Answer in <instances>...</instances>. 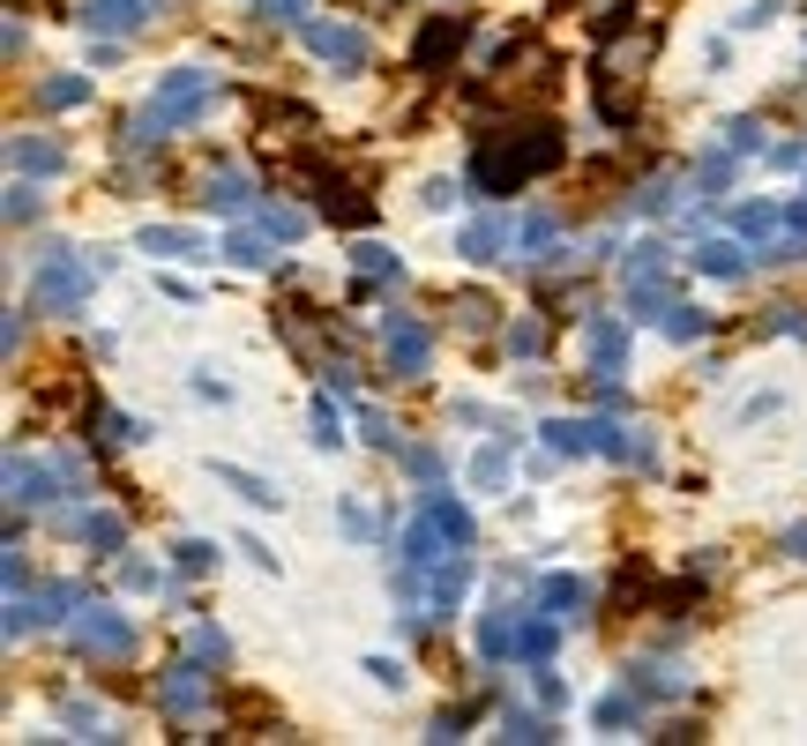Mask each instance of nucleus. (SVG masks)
<instances>
[{
  "label": "nucleus",
  "mask_w": 807,
  "mask_h": 746,
  "mask_svg": "<svg viewBox=\"0 0 807 746\" xmlns=\"http://www.w3.org/2000/svg\"><path fill=\"white\" fill-rule=\"evenodd\" d=\"M561 157H568V143H561V127H508V143H479V157H471V187L479 195H516V187H531L538 173H554Z\"/></svg>",
  "instance_id": "nucleus-1"
},
{
  "label": "nucleus",
  "mask_w": 807,
  "mask_h": 746,
  "mask_svg": "<svg viewBox=\"0 0 807 746\" xmlns=\"http://www.w3.org/2000/svg\"><path fill=\"white\" fill-rule=\"evenodd\" d=\"M210 90H217V82H210L202 68H173V75L150 90V105H143V120H135V135H127V143H165V135H179L187 120H202Z\"/></svg>",
  "instance_id": "nucleus-2"
},
{
  "label": "nucleus",
  "mask_w": 807,
  "mask_h": 746,
  "mask_svg": "<svg viewBox=\"0 0 807 746\" xmlns=\"http://www.w3.org/2000/svg\"><path fill=\"white\" fill-rule=\"evenodd\" d=\"M90 284H98V269H90V262H82V254H46V262H38V284H30V306H38V314H76L82 298H90Z\"/></svg>",
  "instance_id": "nucleus-3"
},
{
  "label": "nucleus",
  "mask_w": 807,
  "mask_h": 746,
  "mask_svg": "<svg viewBox=\"0 0 807 746\" xmlns=\"http://www.w3.org/2000/svg\"><path fill=\"white\" fill-rule=\"evenodd\" d=\"M76 649L90 665H127V657H135V627H127L113 605H82L76 612Z\"/></svg>",
  "instance_id": "nucleus-4"
},
{
  "label": "nucleus",
  "mask_w": 807,
  "mask_h": 746,
  "mask_svg": "<svg viewBox=\"0 0 807 746\" xmlns=\"http://www.w3.org/2000/svg\"><path fill=\"white\" fill-rule=\"evenodd\" d=\"M629 306H635V322H665V306H673L665 247H635L629 254Z\"/></svg>",
  "instance_id": "nucleus-5"
},
{
  "label": "nucleus",
  "mask_w": 807,
  "mask_h": 746,
  "mask_svg": "<svg viewBox=\"0 0 807 746\" xmlns=\"http://www.w3.org/2000/svg\"><path fill=\"white\" fill-rule=\"evenodd\" d=\"M202 701H210V671H202V657H179V665L157 679V709L187 724V717H202Z\"/></svg>",
  "instance_id": "nucleus-6"
},
{
  "label": "nucleus",
  "mask_w": 807,
  "mask_h": 746,
  "mask_svg": "<svg viewBox=\"0 0 807 746\" xmlns=\"http://www.w3.org/2000/svg\"><path fill=\"white\" fill-rule=\"evenodd\" d=\"M381 359H389V373H404V381H419L434 359V336L427 322H411V314H397V322L381 328Z\"/></svg>",
  "instance_id": "nucleus-7"
},
{
  "label": "nucleus",
  "mask_w": 807,
  "mask_h": 746,
  "mask_svg": "<svg viewBox=\"0 0 807 746\" xmlns=\"http://www.w3.org/2000/svg\"><path fill=\"white\" fill-rule=\"evenodd\" d=\"M583 351H591V381L613 389V381H621V359H629V328L613 322V314H591V322H583Z\"/></svg>",
  "instance_id": "nucleus-8"
},
{
  "label": "nucleus",
  "mask_w": 807,
  "mask_h": 746,
  "mask_svg": "<svg viewBox=\"0 0 807 746\" xmlns=\"http://www.w3.org/2000/svg\"><path fill=\"white\" fill-rule=\"evenodd\" d=\"M464 38H471V23H464V16H427V30L411 38V68H419V75L449 68L456 52H464Z\"/></svg>",
  "instance_id": "nucleus-9"
},
{
  "label": "nucleus",
  "mask_w": 807,
  "mask_h": 746,
  "mask_svg": "<svg viewBox=\"0 0 807 746\" xmlns=\"http://www.w3.org/2000/svg\"><path fill=\"white\" fill-rule=\"evenodd\" d=\"M307 46L322 52L329 68H367V60H375V46H367L352 23H307Z\"/></svg>",
  "instance_id": "nucleus-10"
},
{
  "label": "nucleus",
  "mask_w": 807,
  "mask_h": 746,
  "mask_svg": "<svg viewBox=\"0 0 807 746\" xmlns=\"http://www.w3.org/2000/svg\"><path fill=\"white\" fill-rule=\"evenodd\" d=\"M464 590H471V560H464V546L434 568V590H427V620H449L456 605H464Z\"/></svg>",
  "instance_id": "nucleus-11"
},
{
  "label": "nucleus",
  "mask_w": 807,
  "mask_h": 746,
  "mask_svg": "<svg viewBox=\"0 0 807 746\" xmlns=\"http://www.w3.org/2000/svg\"><path fill=\"white\" fill-rule=\"evenodd\" d=\"M502 247H516V224H502V217H479V224L456 232V254H464V262H502Z\"/></svg>",
  "instance_id": "nucleus-12"
},
{
  "label": "nucleus",
  "mask_w": 807,
  "mask_h": 746,
  "mask_svg": "<svg viewBox=\"0 0 807 746\" xmlns=\"http://www.w3.org/2000/svg\"><path fill=\"white\" fill-rule=\"evenodd\" d=\"M52 485H60V471H52V463L8 455V500H16V508H30V500H52Z\"/></svg>",
  "instance_id": "nucleus-13"
},
{
  "label": "nucleus",
  "mask_w": 807,
  "mask_h": 746,
  "mask_svg": "<svg viewBox=\"0 0 807 746\" xmlns=\"http://www.w3.org/2000/svg\"><path fill=\"white\" fill-rule=\"evenodd\" d=\"M538 605H546V612L568 627V620H583V605H591V582H583V575H546V582H538Z\"/></svg>",
  "instance_id": "nucleus-14"
},
{
  "label": "nucleus",
  "mask_w": 807,
  "mask_h": 746,
  "mask_svg": "<svg viewBox=\"0 0 807 746\" xmlns=\"http://www.w3.org/2000/svg\"><path fill=\"white\" fill-rule=\"evenodd\" d=\"M599 433H605V419H554L546 425V448L554 455H599Z\"/></svg>",
  "instance_id": "nucleus-15"
},
{
  "label": "nucleus",
  "mask_w": 807,
  "mask_h": 746,
  "mask_svg": "<svg viewBox=\"0 0 807 746\" xmlns=\"http://www.w3.org/2000/svg\"><path fill=\"white\" fill-rule=\"evenodd\" d=\"M143 16H150V0H82V23H90V30H113V38H120V30H135Z\"/></svg>",
  "instance_id": "nucleus-16"
},
{
  "label": "nucleus",
  "mask_w": 807,
  "mask_h": 746,
  "mask_svg": "<svg viewBox=\"0 0 807 746\" xmlns=\"http://www.w3.org/2000/svg\"><path fill=\"white\" fill-rule=\"evenodd\" d=\"M82 98H90L82 75H46V82H38V112H76Z\"/></svg>",
  "instance_id": "nucleus-17"
},
{
  "label": "nucleus",
  "mask_w": 807,
  "mask_h": 746,
  "mask_svg": "<svg viewBox=\"0 0 807 746\" xmlns=\"http://www.w3.org/2000/svg\"><path fill=\"white\" fill-rule=\"evenodd\" d=\"M554 635H561V620H554V612L524 620V635H516V657H524V665H546V657H554Z\"/></svg>",
  "instance_id": "nucleus-18"
},
{
  "label": "nucleus",
  "mask_w": 807,
  "mask_h": 746,
  "mask_svg": "<svg viewBox=\"0 0 807 746\" xmlns=\"http://www.w3.org/2000/svg\"><path fill=\"white\" fill-rule=\"evenodd\" d=\"M202 202H210V209H247V173H232V165H217V173H210V187H202Z\"/></svg>",
  "instance_id": "nucleus-19"
},
{
  "label": "nucleus",
  "mask_w": 807,
  "mask_h": 746,
  "mask_svg": "<svg viewBox=\"0 0 807 746\" xmlns=\"http://www.w3.org/2000/svg\"><path fill=\"white\" fill-rule=\"evenodd\" d=\"M322 209H329V224H352V232H359V224H375V202L359 195V187H329Z\"/></svg>",
  "instance_id": "nucleus-20"
},
{
  "label": "nucleus",
  "mask_w": 807,
  "mask_h": 746,
  "mask_svg": "<svg viewBox=\"0 0 807 746\" xmlns=\"http://www.w3.org/2000/svg\"><path fill=\"white\" fill-rule=\"evenodd\" d=\"M696 269L703 276H740L748 269V254L732 247V239H703V247H696Z\"/></svg>",
  "instance_id": "nucleus-21"
},
{
  "label": "nucleus",
  "mask_w": 807,
  "mask_h": 746,
  "mask_svg": "<svg viewBox=\"0 0 807 746\" xmlns=\"http://www.w3.org/2000/svg\"><path fill=\"white\" fill-rule=\"evenodd\" d=\"M60 165H68V157H60V143H16V173H60Z\"/></svg>",
  "instance_id": "nucleus-22"
},
{
  "label": "nucleus",
  "mask_w": 807,
  "mask_h": 746,
  "mask_svg": "<svg viewBox=\"0 0 807 746\" xmlns=\"http://www.w3.org/2000/svg\"><path fill=\"white\" fill-rule=\"evenodd\" d=\"M635 717H643V687H629V695H605V701H599V724H605V732H621V724H635Z\"/></svg>",
  "instance_id": "nucleus-23"
},
{
  "label": "nucleus",
  "mask_w": 807,
  "mask_h": 746,
  "mask_svg": "<svg viewBox=\"0 0 807 746\" xmlns=\"http://www.w3.org/2000/svg\"><path fill=\"white\" fill-rule=\"evenodd\" d=\"M82 538H90L98 552H120L127 546V522L120 516H82Z\"/></svg>",
  "instance_id": "nucleus-24"
},
{
  "label": "nucleus",
  "mask_w": 807,
  "mask_h": 746,
  "mask_svg": "<svg viewBox=\"0 0 807 746\" xmlns=\"http://www.w3.org/2000/svg\"><path fill=\"white\" fill-rule=\"evenodd\" d=\"M262 232H270V239H284V247H292V239H300V232H307V217H300V209H284V202H270V209H262Z\"/></svg>",
  "instance_id": "nucleus-25"
},
{
  "label": "nucleus",
  "mask_w": 807,
  "mask_h": 746,
  "mask_svg": "<svg viewBox=\"0 0 807 746\" xmlns=\"http://www.w3.org/2000/svg\"><path fill=\"white\" fill-rule=\"evenodd\" d=\"M546 239H554V217H546V209H531V217H516V254H538Z\"/></svg>",
  "instance_id": "nucleus-26"
},
{
  "label": "nucleus",
  "mask_w": 807,
  "mask_h": 746,
  "mask_svg": "<svg viewBox=\"0 0 807 746\" xmlns=\"http://www.w3.org/2000/svg\"><path fill=\"white\" fill-rule=\"evenodd\" d=\"M262 239H270V232H232L225 254L240 262V269H262V262H270V247H262Z\"/></svg>",
  "instance_id": "nucleus-27"
},
{
  "label": "nucleus",
  "mask_w": 807,
  "mask_h": 746,
  "mask_svg": "<svg viewBox=\"0 0 807 746\" xmlns=\"http://www.w3.org/2000/svg\"><path fill=\"white\" fill-rule=\"evenodd\" d=\"M143 247H150V254H195V232H179V224H150V232H143Z\"/></svg>",
  "instance_id": "nucleus-28"
},
{
  "label": "nucleus",
  "mask_w": 807,
  "mask_h": 746,
  "mask_svg": "<svg viewBox=\"0 0 807 746\" xmlns=\"http://www.w3.org/2000/svg\"><path fill=\"white\" fill-rule=\"evenodd\" d=\"M703 306H681V298H673V306H665V336H681V344H688V336H703Z\"/></svg>",
  "instance_id": "nucleus-29"
},
{
  "label": "nucleus",
  "mask_w": 807,
  "mask_h": 746,
  "mask_svg": "<svg viewBox=\"0 0 807 746\" xmlns=\"http://www.w3.org/2000/svg\"><path fill=\"white\" fill-rule=\"evenodd\" d=\"M629 687H643V695H681V679L665 665H629Z\"/></svg>",
  "instance_id": "nucleus-30"
},
{
  "label": "nucleus",
  "mask_w": 807,
  "mask_h": 746,
  "mask_svg": "<svg viewBox=\"0 0 807 746\" xmlns=\"http://www.w3.org/2000/svg\"><path fill=\"white\" fill-rule=\"evenodd\" d=\"M427 516L441 522V530H449V546H471V516H464V508H456V500H434Z\"/></svg>",
  "instance_id": "nucleus-31"
},
{
  "label": "nucleus",
  "mask_w": 807,
  "mask_h": 746,
  "mask_svg": "<svg viewBox=\"0 0 807 746\" xmlns=\"http://www.w3.org/2000/svg\"><path fill=\"white\" fill-rule=\"evenodd\" d=\"M726 179H732V157L726 149H710L703 165H696V187H703V195H726Z\"/></svg>",
  "instance_id": "nucleus-32"
},
{
  "label": "nucleus",
  "mask_w": 807,
  "mask_h": 746,
  "mask_svg": "<svg viewBox=\"0 0 807 746\" xmlns=\"http://www.w3.org/2000/svg\"><path fill=\"white\" fill-rule=\"evenodd\" d=\"M314 441H322V448L344 441V425H337V403H329V396H314Z\"/></svg>",
  "instance_id": "nucleus-33"
},
{
  "label": "nucleus",
  "mask_w": 807,
  "mask_h": 746,
  "mask_svg": "<svg viewBox=\"0 0 807 746\" xmlns=\"http://www.w3.org/2000/svg\"><path fill=\"white\" fill-rule=\"evenodd\" d=\"M352 262H359V276H375V284H381V276H397V254H389V247H359Z\"/></svg>",
  "instance_id": "nucleus-34"
},
{
  "label": "nucleus",
  "mask_w": 807,
  "mask_h": 746,
  "mask_svg": "<svg viewBox=\"0 0 807 746\" xmlns=\"http://www.w3.org/2000/svg\"><path fill=\"white\" fill-rule=\"evenodd\" d=\"M456 322H464V328H486V322H494V298L464 292V298H456Z\"/></svg>",
  "instance_id": "nucleus-35"
},
{
  "label": "nucleus",
  "mask_w": 807,
  "mask_h": 746,
  "mask_svg": "<svg viewBox=\"0 0 807 746\" xmlns=\"http://www.w3.org/2000/svg\"><path fill=\"white\" fill-rule=\"evenodd\" d=\"M502 739H531V746H538V739H554V732H546V717H524V709H508V732H502Z\"/></svg>",
  "instance_id": "nucleus-36"
},
{
  "label": "nucleus",
  "mask_w": 807,
  "mask_h": 746,
  "mask_svg": "<svg viewBox=\"0 0 807 746\" xmlns=\"http://www.w3.org/2000/svg\"><path fill=\"white\" fill-rule=\"evenodd\" d=\"M173 560H179V575H202L210 560H217V552L202 546V538H187V546H173Z\"/></svg>",
  "instance_id": "nucleus-37"
},
{
  "label": "nucleus",
  "mask_w": 807,
  "mask_h": 746,
  "mask_svg": "<svg viewBox=\"0 0 807 746\" xmlns=\"http://www.w3.org/2000/svg\"><path fill=\"white\" fill-rule=\"evenodd\" d=\"M502 471H508V455L502 448H486L479 463H471V485H502Z\"/></svg>",
  "instance_id": "nucleus-38"
},
{
  "label": "nucleus",
  "mask_w": 807,
  "mask_h": 746,
  "mask_svg": "<svg viewBox=\"0 0 807 746\" xmlns=\"http://www.w3.org/2000/svg\"><path fill=\"white\" fill-rule=\"evenodd\" d=\"M508 351H524V359H531V351H546V328H538V322H516V328H508Z\"/></svg>",
  "instance_id": "nucleus-39"
},
{
  "label": "nucleus",
  "mask_w": 807,
  "mask_h": 746,
  "mask_svg": "<svg viewBox=\"0 0 807 746\" xmlns=\"http://www.w3.org/2000/svg\"><path fill=\"white\" fill-rule=\"evenodd\" d=\"M217 478H225V485H240V493H247L254 508H270V500H278L270 485H262V478H247V471H217Z\"/></svg>",
  "instance_id": "nucleus-40"
},
{
  "label": "nucleus",
  "mask_w": 807,
  "mask_h": 746,
  "mask_svg": "<svg viewBox=\"0 0 807 746\" xmlns=\"http://www.w3.org/2000/svg\"><path fill=\"white\" fill-rule=\"evenodd\" d=\"M232 724H270V701L262 695H232Z\"/></svg>",
  "instance_id": "nucleus-41"
},
{
  "label": "nucleus",
  "mask_w": 807,
  "mask_h": 746,
  "mask_svg": "<svg viewBox=\"0 0 807 746\" xmlns=\"http://www.w3.org/2000/svg\"><path fill=\"white\" fill-rule=\"evenodd\" d=\"M195 657H202V665H210V657L225 665V635H217V627H195Z\"/></svg>",
  "instance_id": "nucleus-42"
},
{
  "label": "nucleus",
  "mask_w": 807,
  "mask_h": 746,
  "mask_svg": "<svg viewBox=\"0 0 807 746\" xmlns=\"http://www.w3.org/2000/svg\"><path fill=\"white\" fill-rule=\"evenodd\" d=\"M262 16H270V23H300L307 0H262Z\"/></svg>",
  "instance_id": "nucleus-43"
},
{
  "label": "nucleus",
  "mask_w": 807,
  "mask_h": 746,
  "mask_svg": "<svg viewBox=\"0 0 807 746\" xmlns=\"http://www.w3.org/2000/svg\"><path fill=\"white\" fill-rule=\"evenodd\" d=\"M367 441H375V448H397V425L381 419V411H367Z\"/></svg>",
  "instance_id": "nucleus-44"
},
{
  "label": "nucleus",
  "mask_w": 807,
  "mask_h": 746,
  "mask_svg": "<svg viewBox=\"0 0 807 746\" xmlns=\"http://www.w3.org/2000/svg\"><path fill=\"white\" fill-rule=\"evenodd\" d=\"M770 328H785V336H807V306H778V322Z\"/></svg>",
  "instance_id": "nucleus-45"
},
{
  "label": "nucleus",
  "mask_w": 807,
  "mask_h": 746,
  "mask_svg": "<svg viewBox=\"0 0 807 746\" xmlns=\"http://www.w3.org/2000/svg\"><path fill=\"white\" fill-rule=\"evenodd\" d=\"M785 224H793V254H800L807 247V202H793V217H785Z\"/></svg>",
  "instance_id": "nucleus-46"
},
{
  "label": "nucleus",
  "mask_w": 807,
  "mask_h": 746,
  "mask_svg": "<svg viewBox=\"0 0 807 746\" xmlns=\"http://www.w3.org/2000/svg\"><path fill=\"white\" fill-rule=\"evenodd\" d=\"M785 552H793V560H807V522H793V530H785Z\"/></svg>",
  "instance_id": "nucleus-47"
}]
</instances>
